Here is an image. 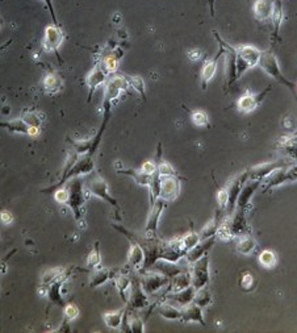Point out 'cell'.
Listing matches in <instances>:
<instances>
[{
	"label": "cell",
	"instance_id": "obj_15",
	"mask_svg": "<svg viewBox=\"0 0 297 333\" xmlns=\"http://www.w3.org/2000/svg\"><path fill=\"white\" fill-rule=\"evenodd\" d=\"M289 162L287 159H280V161H273V162L260 163L258 166L251 167L248 171V179H256V180H263L269 174H271L273 170L280 169V167H287Z\"/></svg>",
	"mask_w": 297,
	"mask_h": 333
},
{
	"label": "cell",
	"instance_id": "obj_46",
	"mask_svg": "<svg viewBox=\"0 0 297 333\" xmlns=\"http://www.w3.org/2000/svg\"><path fill=\"white\" fill-rule=\"evenodd\" d=\"M216 199H217V204H219V211L223 213L225 208H227V204H229V192H227L226 188H220L217 191V195H216Z\"/></svg>",
	"mask_w": 297,
	"mask_h": 333
},
{
	"label": "cell",
	"instance_id": "obj_6",
	"mask_svg": "<svg viewBox=\"0 0 297 333\" xmlns=\"http://www.w3.org/2000/svg\"><path fill=\"white\" fill-rule=\"evenodd\" d=\"M105 91H104L103 107H112V103L115 102L120 94L125 90H128L129 83L125 75L113 74L105 82Z\"/></svg>",
	"mask_w": 297,
	"mask_h": 333
},
{
	"label": "cell",
	"instance_id": "obj_45",
	"mask_svg": "<svg viewBox=\"0 0 297 333\" xmlns=\"http://www.w3.org/2000/svg\"><path fill=\"white\" fill-rule=\"evenodd\" d=\"M191 119L196 127H208L209 125V117L204 111H195L191 113Z\"/></svg>",
	"mask_w": 297,
	"mask_h": 333
},
{
	"label": "cell",
	"instance_id": "obj_12",
	"mask_svg": "<svg viewBox=\"0 0 297 333\" xmlns=\"http://www.w3.org/2000/svg\"><path fill=\"white\" fill-rule=\"evenodd\" d=\"M180 194V178L177 175H166L161 177V194L162 198L166 202L175 200Z\"/></svg>",
	"mask_w": 297,
	"mask_h": 333
},
{
	"label": "cell",
	"instance_id": "obj_2",
	"mask_svg": "<svg viewBox=\"0 0 297 333\" xmlns=\"http://www.w3.org/2000/svg\"><path fill=\"white\" fill-rule=\"evenodd\" d=\"M235 49V69H237V79L250 70L251 67L259 63L262 51L252 45H238Z\"/></svg>",
	"mask_w": 297,
	"mask_h": 333
},
{
	"label": "cell",
	"instance_id": "obj_52",
	"mask_svg": "<svg viewBox=\"0 0 297 333\" xmlns=\"http://www.w3.org/2000/svg\"><path fill=\"white\" fill-rule=\"evenodd\" d=\"M285 173H287V179H288V182H295V180H297V165L287 167V169H285Z\"/></svg>",
	"mask_w": 297,
	"mask_h": 333
},
{
	"label": "cell",
	"instance_id": "obj_7",
	"mask_svg": "<svg viewBox=\"0 0 297 333\" xmlns=\"http://www.w3.org/2000/svg\"><path fill=\"white\" fill-rule=\"evenodd\" d=\"M140 281L141 286L148 295H155L161 290L169 286L171 279L167 278L166 275L161 274V273H158V271L146 270L142 271V278Z\"/></svg>",
	"mask_w": 297,
	"mask_h": 333
},
{
	"label": "cell",
	"instance_id": "obj_22",
	"mask_svg": "<svg viewBox=\"0 0 297 333\" xmlns=\"http://www.w3.org/2000/svg\"><path fill=\"white\" fill-rule=\"evenodd\" d=\"M113 282H115V286L116 288H117V291L120 294L121 300L126 304L128 303L130 286H132V278H130L126 273H123L121 270H119V273L113 277Z\"/></svg>",
	"mask_w": 297,
	"mask_h": 333
},
{
	"label": "cell",
	"instance_id": "obj_21",
	"mask_svg": "<svg viewBox=\"0 0 297 333\" xmlns=\"http://www.w3.org/2000/svg\"><path fill=\"white\" fill-rule=\"evenodd\" d=\"M285 169H287V167H280V169L273 170L271 174L267 175V177L262 180L260 187L263 188L264 191H267V190H271V188L277 187V186H281V184L287 183V182H288V179H287V173H285Z\"/></svg>",
	"mask_w": 297,
	"mask_h": 333
},
{
	"label": "cell",
	"instance_id": "obj_23",
	"mask_svg": "<svg viewBox=\"0 0 297 333\" xmlns=\"http://www.w3.org/2000/svg\"><path fill=\"white\" fill-rule=\"evenodd\" d=\"M223 54V48H220L219 54L216 55V58L211 59V61H206L205 65L202 66V69H201V88L202 90H206L208 83L213 79L216 71H217V61H219V58Z\"/></svg>",
	"mask_w": 297,
	"mask_h": 333
},
{
	"label": "cell",
	"instance_id": "obj_31",
	"mask_svg": "<svg viewBox=\"0 0 297 333\" xmlns=\"http://www.w3.org/2000/svg\"><path fill=\"white\" fill-rule=\"evenodd\" d=\"M117 173L128 175L132 179H134L140 186H144V187H148L150 182H151V178H153V175L145 174L141 169L140 170H137V169H117Z\"/></svg>",
	"mask_w": 297,
	"mask_h": 333
},
{
	"label": "cell",
	"instance_id": "obj_57",
	"mask_svg": "<svg viewBox=\"0 0 297 333\" xmlns=\"http://www.w3.org/2000/svg\"><path fill=\"white\" fill-rule=\"evenodd\" d=\"M208 1H209V3H211V0H208Z\"/></svg>",
	"mask_w": 297,
	"mask_h": 333
},
{
	"label": "cell",
	"instance_id": "obj_13",
	"mask_svg": "<svg viewBox=\"0 0 297 333\" xmlns=\"http://www.w3.org/2000/svg\"><path fill=\"white\" fill-rule=\"evenodd\" d=\"M109 78V75L107 74V71L104 70V67L101 63H96L95 67L90 71V74L87 75L86 78V84L88 87V102L91 100L94 92L100 87L105 84L107 79Z\"/></svg>",
	"mask_w": 297,
	"mask_h": 333
},
{
	"label": "cell",
	"instance_id": "obj_10",
	"mask_svg": "<svg viewBox=\"0 0 297 333\" xmlns=\"http://www.w3.org/2000/svg\"><path fill=\"white\" fill-rule=\"evenodd\" d=\"M63 41V33L59 25H48L45 28V32H44V38H42V48L46 50V51H50V53H54L57 55L59 62H62V59L58 54V50L62 45Z\"/></svg>",
	"mask_w": 297,
	"mask_h": 333
},
{
	"label": "cell",
	"instance_id": "obj_27",
	"mask_svg": "<svg viewBox=\"0 0 297 333\" xmlns=\"http://www.w3.org/2000/svg\"><path fill=\"white\" fill-rule=\"evenodd\" d=\"M273 8V0H256L254 4V15L259 21H267L271 19Z\"/></svg>",
	"mask_w": 297,
	"mask_h": 333
},
{
	"label": "cell",
	"instance_id": "obj_29",
	"mask_svg": "<svg viewBox=\"0 0 297 333\" xmlns=\"http://www.w3.org/2000/svg\"><path fill=\"white\" fill-rule=\"evenodd\" d=\"M235 249L237 252L244 256H250L255 252L256 242L250 236L242 234V236H235Z\"/></svg>",
	"mask_w": 297,
	"mask_h": 333
},
{
	"label": "cell",
	"instance_id": "obj_5",
	"mask_svg": "<svg viewBox=\"0 0 297 333\" xmlns=\"http://www.w3.org/2000/svg\"><path fill=\"white\" fill-rule=\"evenodd\" d=\"M84 187H86L87 195L98 196L100 199L105 200L107 203L111 204L112 207H115L117 212H120V205L117 203V200L113 196H111L108 183L101 177L98 175V177L90 178L87 182H84Z\"/></svg>",
	"mask_w": 297,
	"mask_h": 333
},
{
	"label": "cell",
	"instance_id": "obj_47",
	"mask_svg": "<svg viewBox=\"0 0 297 333\" xmlns=\"http://www.w3.org/2000/svg\"><path fill=\"white\" fill-rule=\"evenodd\" d=\"M129 327H130V332L132 333L145 332L144 320H142L140 316H137V315H132V317L129 316Z\"/></svg>",
	"mask_w": 297,
	"mask_h": 333
},
{
	"label": "cell",
	"instance_id": "obj_41",
	"mask_svg": "<svg viewBox=\"0 0 297 333\" xmlns=\"http://www.w3.org/2000/svg\"><path fill=\"white\" fill-rule=\"evenodd\" d=\"M194 303L200 306L201 308H204V307H206V306H209V304L212 303V295H211V292H209V290H208L206 287H202V288L196 290V294H195V298H194Z\"/></svg>",
	"mask_w": 297,
	"mask_h": 333
},
{
	"label": "cell",
	"instance_id": "obj_20",
	"mask_svg": "<svg viewBox=\"0 0 297 333\" xmlns=\"http://www.w3.org/2000/svg\"><path fill=\"white\" fill-rule=\"evenodd\" d=\"M180 321L183 323H198L202 327H205V320H204V315H202V308L196 303L187 304L186 307L182 308V319Z\"/></svg>",
	"mask_w": 297,
	"mask_h": 333
},
{
	"label": "cell",
	"instance_id": "obj_17",
	"mask_svg": "<svg viewBox=\"0 0 297 333\" xmlns=\"http://www.w3.org/2000/svg\"><path fill=\"white\" fill-rule=\"evenodd\" d=\"M213 245H215V237H209L206 238V240H201L198 245H195L192 249L187 252V254L184 256V258L183 259L186 261L187 265H194L196 261H198L201 257L206 256Z\"/></svg>",
	"mask_w": 297,
	"mask_h": 333
},
{
	"label": "cell",
	"instance_id": "obj_37",
	"mask_svg": "<svg viewBox=\"0 0 297 333\" xmlns=\"http://www.w3.org/2000/svg\"><path fill=\"white\" fill-rule=\"evenodd\" d=\"M216 236L223 240V241H230L235 237L234 232H233V228H231V224L229 220L221 221L219 225V229H217V233Z\"/></svg>",
	"mask_w": 297,
	"mask_h": 333
},
{
	"label": "cell",
	"instance_id": "obj_1",
	"mask_svg": "<svg viewBox=\"0 0 297 333\" xmlns=\"http://www.w3.org/2000/svg\"><path fill=\"white\" fill-rule=\"evenodd\" d=\"M65 187L67 188V194H69L66 205L71 209L75 221L80 223V221H83V205H84V202L88 196L86 195L84 180L82 179V177H75V178L67 180L65 183Z\"/></svg>",
	"mask_w": 297,
	"mask_h": 333
},
{
	"label": "cell",
	"instance_id": "obj_49",
	"mask_svg": "<svg viewBox=\"0 0 297 333\" xmlns=\"http://www.w3.org/2000/svg\"><path fill=\"white\" fill-rule=\"evenodd\" d=\"M63 273V269H53V270L48 271L46 274H44V277H42V284L44 286H48V284L53 283L54 281L59 277V275L62 274Z\"/></svg>",
	"mask_w": 297,
	"mask_h": 333
},
{
	"label": "cell",
	"instance_id": "obj_26",
	"mask_svg": "<svg viewBox=\"0 0 297 333\" xmlns=\"http://www.w3.org/2000/svg\"><path fill=\"white\" fill-rule=\"evenodd\" d=\"M190 286H192V282H191V271L184 270L182 271L180 274L175 275V277L170 281L169 292L182 291V290L190 287Z\"/></svg>",
	"mask_w": 297,
	"mask_h": 333
},
{
	"label": "cell",
	"instance_id": "obj_28",
	"mask_svg": "<svg viewBox=\"0 0 297 333\" xmlns=\"http://www.w3.org/2000/svg\"><path fill=\"white\" fill-rule=\"evenodd\" d=\"M124 55L123 50L117 49L115 51H111L109 54H107L101 61V65H103L104 70L107 71L108 75H113L117 73V69H119V61Z\"/></svg>",
	"mask_w": 297,
	"mask_h": 333
},
{
	"label": "cell",
	"instance_id": "obj_50",
	"mask_svg": "<svg viewBox=\"0 0 297 333\" xmlns=\"http://www.w3.org/2000/svg\"><path fill=\"white\" fill-rule=\"evenodd\" d=\"M67 196H69V194H67V188L65 186L54 191V199L57 200V203L66 204Z\"/></svg>",
	"mask_w": 297,
	"mask_h": 333
},
{
	"label": "cell",
	"instance_id": "obj_16",
	"mask_svg": "<svg viewBox=\"0 0 297 333\" xmlns=\"http://www.w3.org/2000/svg\"><path fill=\"white\" fill-rule=\"evenodd\" d=\"M260 184H262V180H256V179H248V183H244V186L241 188L240 195H238V199H237L235 211L246 212L251 196L254 195V192L260 187Z\"/></svg>",
	"mask_w": 297,
	"mask_h": 333
},
{
	"label": "cell",
	"instance_id": "obj_9",
	"mask_svg": "<svg viewBox=\"0 0 297 333\" xmlns=\"http://www.w3.org/2000/svg\"><path fill=\"white\" fill-rule=\"evenodd\" d=\"M191 282L196 290L206 287L209 283V257L208 254L191 265Z\"/></svg>",
	"mask_w": 297,
	"mask_h": 333
},
{
	"label": "cell",
	"instance_id": "obj_48",
	"mask_svg": "<svg viewBox=\"0 0 297 333\" xmlns=\"http://www.w3.org/2000/svg\"><path fill=\"white\" fill-rule=\"evenodd\" d=\"M63 316H65L63 319H66V320L69 321H73L74 319H76V317L79 316V308L73 303L66 304V306L63 307Z\"/></svg>",
	"mask_w": 297,
	"mask_h": 333
},
{
	"label": "cell",
	"instance_id": "obj_32",
	"mask_svg": "<svg viewBox=\"0 0 297 333\" xmlns=\"http://www.w3.org/2000/svg\"><path fill=\"white\" fill-rule=\"evenodd\" d=\"M158 313L166 320H180L182 319V308H177L173 304L159 303L158 304Z\"/></svg>",
	"mask_w": 297,
	"mask_h": 333
},
{
	"label": "cell",
	"instance_id": "obj_18",
	"mask_svg": "<svg viewBox=\"0 0 297 333\" xmlns=\"http://www.w3.org/2000/svg\"><path fill=\"white\" fill-rule=\"evenodd\" d=\"M271 90V87H267L264 91H262L260 94H248V95L241 96L238 102H237V107L240 111L245 113L252 112L254 109L260 104V102L264 99V96L269 94V91Z\"/></svg>",
	"mask_w": 297,
	"mask_h": 333
},
{
	"label": "cell",
	"instance_id": "obj_33",
	"mask_svg": "<svg viewBox=\"0 0 297 333\" xmlns=\"http://www.w3.org/2000/svg\"><path fill=\"white\" fill-rule=\"evenodd\" d=\"M0 128H4V129H8L9 132H13V133H21V134H26L28 136L29 128L21 117L19 119H13V120L9 121H1L0 123Z\"/></svg>",
	"mask_w": 297,
	"mask_h": 333
},
{
	"label": "cell",
	"instance_id": "obj_35",
	"mask_svg": "<svg viewBox=\"0 0 297 333\" xmlns=\"http://www.w3.org/2000/svg\"><path fill=\"white\" fill-rule=\"evenodd\" d=\"M220 217H221V212L217 211L215 219H212L211 221H208L205 227L200 231V233H198L200 234V240H206V238L209 237H215L216 233H217V229H219L220 223H221V221H220Z\"/></svg>",
	"mask_w": 297,
	"mask_h": 333
},
{
	"label": "cell",
	"instance_id": "obj_54",
	"mask_svg": "<svg viewBox=\"0 0 297 333\" xmlns=\"http://www.w3.org/2000/svg\"><path fill=\"white\" fill-rule=\"evenodd\" d=\"M0 220L3 221V224H11L13 220L12 213L8 212V211H1L0 212Z\"/></svg>",
	"mask_w": 297,
	"mask_h": 333
},
{
	"label": "cell",
	"instance_id": "obj_24",
	"mask_svg": "<svg viewBox=\"0 0 297 333\" xmlns=\"http://www.w3.org/2000/svg\"><path fill=\"white\" fill-rule=\"evenodd\" d=\"M195 294H196V288H195L194 286H190V287L184 288L182 291L169 292V294H166L165 298L166 299L173 300V302H175V303L179 304V306H182L183 308V307H186L187 304H190L194 302Z\"/></svg>",
	"mask_w": 297,
	"mask_h": 333
},
{
	"label": "cell",
	"instance_id": "obj_38",
	"mask_svg": "<svg viewBox=\"0 0 297 333\" xmlns=\"http://www.w3.org/2000/svg\"><path fill=\"white\" fill-rule=\"evenodd\" d=\"M200 241H201V240H200V234L194 232V231H191V232H188L186 236L180 237V246H182V249L184 250L187 254L188 250L192 249L195 245H198Z\"/></svg>",
	"mask_w": 297,
	"mask_h": 333
},
{
	"label": "cell",
	"instance_id": "obj_4",
	"mask_svg": "<svg viewBox=\"0 0 297 333\" xmlns=\"http://www.w3.org/2000/svg\"><path fill=\"white\" fill-rule=\"evenodd\" d=\"M258 66L262 67L270 77H272L273 79L277 80L279 83L284 84L285 87H288L289 90H293V88H295V84H293L291 80L287 79L284 77V74L281 73L279 62H277V58L275 57V54H273L272 51H262Z\"/></svg>",
	"mask_w": 297,
	"mask_h": 333
},
{
	"label": "cell",
	"instance_id": "obj_55",
	"mask_svg": "<svg viewBox=\"0 0 297 333\" xmlns=\"http://www.w3.org/2000/svg\"><path fill=\"white\" fill-rule=\"evenodd\" d=\"M188 57H190L191 61H198V59L201 58V51L198 49L190 50V51H188Z\"/></svg>",
	"mask_w": 297,
	"mask_h": 333
},
{
	"label": "cell",
	"instance_id": "obj_43",
	"mask_svg": "<svg viewBox=\"0 0 297 333\" xmlns=\"http://www.w3.org/2000/svg\"><path fill=\"white\" fill-rule=\"evenodd\" d=\"M126 77V80L130 87H133L136 90L141 96L142 99L146 100V91H145V80L141 78V77H129V75H125Z\"/></svg>",
	"mask_w": 297,
	"mask_h": 333
},
{
	"label": "cell",
	"instance_id": "obj_25",
	"mask_svg": "<svg viewBox=\"0 0 297 333\" xmlns=\"http://www.w3.org/2000/svg\"><path fill=\"white\" fill-rule=\"evenodd\" d=\"M119 273V269H103V267H98L91 273V279H90V286L91 287H99L101 284L107 283L109 279H113L116 274Z\"/></svg>",
	"mask_w": 297,
	"mask_h": 333
},
{
	"label": "cell",
	"instance_id": "obj_14",
	"mask_svg": "<svg viewBox=\"0 0 297 333\" xmlns=\"http://www.w3.org/2000/svg\"><path fill=\"white\" fill-rule=\"evenodd\" d=\"M71 271H73L71 269L67 271L63 270L62 274L59 275L53 283H50L49 288H48V296H49L50 303L55 304L58 307H62V308L66 306V300L63 299L62 294H61V288L63 287V284L66 282V279L69 278Z\"/></svg>",
	"mask_w": 297,
	"mask_h": 333
},
{
	"label": "cell",
	"instance_id": "obj_3",
	"mask_svg": "<svg viewBox=\"0 0 297 333\" xmlns=\"http://www.w3.org/2000/svg\"><path fill=\"white\" fill-rule=\"evenodd\" d=\"M112 228H115L116 231H119L120 233H123L130 240V249H129L128 261H126V266L125 267H126L129 271L134 270L140 271L141 269H142V266H144L145 262V252L144 249H142V246L140 245V242L137 241L136 238L130 234V231L124 228L123 225L112 224Z\"/></svg>",
	"mask_w": 297,
	"mask_h": 333
},
{
	"label": "cell",
	"instance_id": "obj_42",
	"mask_svg": "<svg viewBox=\"0 0 297 333\" xmlns=\"http://www.w3.org/2000/svg\"><path fill=\"white\" fill-rule=\"evenodd\" d=\"M238 283H240L241 290H244V291L246 292L252 291V290L256 287L255 278H254V275H252L251 273H248V271H245V273L241 274Z\"/></svg>",
	"mask_w": 297,
	"mask_h": 333
},
{
	"label": "cell",
	"instance_id": "obj_44",
	"mask_svg": "<svg viewBox=\"0 0 297 333\" xmlns=\"http://www.w3.org/2000/svg\"><path fill=\"white\" fill-rule=\"evenodd\" d=\"M21 119L26 123L28 127H33V128H41L42 120L40 119V115L32 111H25L21 115Z\"/></svg>",
	"mask_w": 297,
	"mask_h": 333
},
{
	"label": "cell",
	"instance_id": "obj_36",
	"mask_svg": "<svg viewBox=\"0 0 297 333\" xmlns=\"http://www.w3.org/2000/svg\"><path fill=\"white\" fill-rule=\"evenodd\" d=\"M42 84H44V88L46 91L50 92V94H54L62 86V79L55 74H48L42 80Z\"/></svg>",
	"mask_w": 297,
	"mask_h": 333
},
{
	"label": "cell",
	"instance_id": "obj_34",
	"mask_svg": "<svg viewBox=\"0 0 297 333\" xmlns=\"http://www.w3.org/2000/svg\"><path fill=\"white\" fill-rule=\"evenodd\" d=\"M125 308L117 309V311H111V312H105L103 315V320L105 323L108 328L111 329H119L121 327V323H123V317H124Z\"/></svg>",
	"mask_w": 297,
	"mask_h": 333
},
{
	"label": "cell",
	"instance_id": "obj_40",
	"mask_svg": "<svg viewBox=\"0 0 297 333\" xmlns=\"http://www.w3.org/2000/svg\"><path fill=\"white\" fill-rule=\"evenodd\" d=\"M259 263L266 269H272V267L276 266L277 263V257L276 254L273 253L272 250H263L262 253L259 254Z\"/></svg>",
	"mask_w": 297,
	"mask_h": 333
},
{
	"label": "cell",
	"instance_id": "obj_19",
	"mask_svg": "<svg viewBox=\"0 0 297 333\" xmlns=\"http://www.w3.org/2000/svg\"><path fill=\"white\" fill-rule=\"evenodd\" d=\"M148 270L158 271V273L166 275L167 278L173 279L175 275L180 274L182 271L188 270V269H187V266L179 265L177 262H171V261H167V259H158Z\"/></svg>",
	"mask_w": 297,
	"mask_h": 333
},
{
	"label": "cell",
	"instance_id": "obj_56",
	"mask_svg": "<svg viewBox=\"0 0 297 333\" xmlns=\"http://www.w3.org/2000/svg\"><path fill=\"white\" fill-rule=\"evenodd\" d=\"M211 13H212V16H215V7H213V0H212V4H211Z\"/></svg>",
	"mask_w": 297,
	"mask_h": 333
},
{
	"label": "cell",
	"instance_id": "obj_39",
	"mask_svg": "<svg viewBox=\"0 0 297 333\" xmlns=\"http://www.w3.org/2000/svg\"><path fill=\"white\" fill-rule=\"evenodd\" d=\"M100 265H101V256H100L99 241H96L92 250L88 254V257H87V266L92 270H95V269L100 267Z\"/></svg>",
	"mask_w": 297,
	"mask_h": 333
},
{
	"label": "cell",
	"instance_id": "obj_53",
	"mask_svg": "<svg viewBox=\"0 0 297 333\" xmlns=\"http://www.w3.org/2000/svg\"><path fill=\"white\" fill-rule=\"evenodd\" d=\"M42 1L45 3L48 9H49V12H50V15H51V19H53L54 24L59 25V23H58V20H57V16H55V11H54L53 1H51V0H42Z\"/></svg>",
	"mask_w": 297,
	"mask_h": 333
},
{
	"label": "cell",
	"instance_id": "obj_51",
	"mask_svg": "<svg viewBox=\"0 0 297 333\" xmlns=\"http://www.w3.org/2000/svg\"><path fill=\"white\" fill-rule=\"evenodd\" d=\"M141 170L144 171L145 174L154 175L158 171L157 163L153 162V161H146V162L142 163V166H141Z\"/></svg>",
	"mask_w": 297,
	"mask_h": 333
},
{
	"label": "cell",
	"instance_id": "obj_30",
	"mask_svg": "<svg viewBox=\"0 0 297 333\" xmlns=\"http://www.w3.org/2000/svg\"><path fill=\"white\" fill-rule=\"evenodd\" d=\"M270 20L272 21L273 25V33H272V41H275L279 34V29H280V25L284 20V11H283V3L281 0H273V8H272V15H271V19Z\"/></svg>",
	"mask_w": 297,
	"mask_h": 333
},
{
	"label": "cell",
	"instance_id": "obj_11",
	"mask_svg": "<svg viewBox=\"0 0 297 333\" xmlns=\"http://www.w3.org/2000/svg\"><path fill=\"white\" fill-rule=\"evenodd\" d=\"M126 304H128L126 307L129 309H144L150 306L148 295L144 291V288L141 286V281L138 278H132V286H130Z\"/></svg>",
	"mask_w": 297,
	"mask_h": 333
},
{
	"label": "cell",
	"instance_id": "obj_8",
	"mask_svg": "<svg viewBox=\"0 0 297 333\" xmlns=\"http://www.w3.org/2000/svg\"><path fill=\"white\" fill-rule=\"evenodd\" d=\"M167 202L163 200L162 198H158L150 208V213L148 216V221H146V227H145V237L146 238H157L158 232V225H159V219H161L162 213L165 211Z\"/></svg>",
	"mask_w": 297,
	"mask_h": 333
}]
</instances>
